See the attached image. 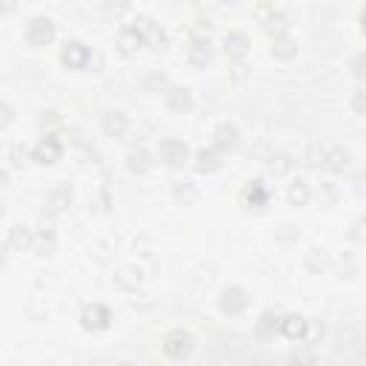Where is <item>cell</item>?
Here are the masks:
<instances>
[{"instance_id":"cell-1","label":"cell","mask_w":366,"mask_h":366,"mask_svg":"<svg viewBox=\"0 0 366 366\" xmlns=\"http://www.w3.org/2000/svg\"><path fill=\"white\" fill-rule=\"evenodd\" d=\"M194 349V338L186 329H172L163 340V355L169 360H186Z\"/></svg>"},{"instance_id":"cell-2","label":"cell","mask_w":366,"mask_h":366,"mask_svg":"<svg viewBox=\"0 0 366 366\" xmlns=\"http://www.w3.org/2000/svg\"><path fill=\"white\" fill-rule=\"evenodd\" d=\"M255 17H258V23H260V26L269 32L272 38H275V35H283V32L289 29V17H286L278 6H272V3H260V6L255 9Z\"/></svg>"},{"instance_id":"cell-3","label":"cell","mask_w":366,"mask_h":366,"mask_svg":"<svg viewBox=\"0 0 366 366\" xmlns=\"http://www.w3.org/2000/svg\"><path fill=\"white\" fill-rule=\"evenodd\" d=\"M26 40L32 46H49L55 40V20L46 17V15H38L26 23Z\"/></svg>"},{"instance_id":"cell-4","label":"cell","mask_w":366,"mask_h":366,"mask_svg":"<svg viewBox=\"0 0 366 366\" xmlns=\"http://www.w3.org/2000/svg\"><path fill=\"white\" fill-rule=\"evenodd\" d=\"M60 60L69 69H86V66H92V49L83 40H66L60 49Z\"/></svg>"},{"instance_id":"cell-5","label":"cell","mask_w":366,"mask_h":366,"mask_svg":"<svg viewBox=\"0 0 366 366\" xmlns=\"http://www.w3.org/2000/svg\"><path fill=\"white\" fill-rule=\"evenodd\" d=\"M158 158L166 163V166H172V169H181L186 160H189V146L178 138H166L160 140L158 146Z\"/></svg>"},{"instance_id":"cell-6","label":"cell","mask_w":366,"mask_h":366,"mask_svg":"<svg viewBox=\"0 0 366 366\" xmlns=\"http://www.w3.org/2000/svg\"><path fill=\"white\" fill-rule=\"evenodd\" d=\"M217 303H221V312L224 315H243L249 306V292L247 289H240V286H229L221 292V298H217Z\"/></svg>"},{"instance_id":"cell-7","label":"cell","mask_w":366,"mask_h":366,"mask_svg":"<svg viewBox=\"0 0 366 366\" xmlns=\"http://www.w3.org/2000/svg\"><path fill=\"white\" fill-rule=\"evenodd\" d=\"M63 155V143L58 135H46L32 146V160L38 163H58Z\"/></svg>"},{"instance_id":"cell-8","label":"cell","mask_w":366,"mask_h":366,"mask_svg":"<svg viewBox=\"0 0 366 366\" xmlns=\"http://www.w3.org/2000/svg\"><path fill=\"white\" fill-rule=\"evenodd\" d=\"M186 58H189L192 66H198V69L209 66L212 63V40H209V35L192 38L189 46H186Z\"/></svg>"},{"instance_id":"cell-9","label":"cell","mask_w":366,"mask_h":366,"mask_svg":"<svg viewBox=\"0 0 366 366\" xmlns=\"http://www.w3.org/2000/svg\"><path fill=\"white\" fill-rule=\"evenodd\" d=\"M135 26L140 29V35H143V43L149 46V49H163L166 46V32H163V26L160 23H155L152 17H138L135 20Z\"/></svg>"},{"instance_id":"cell-10","label":"cell","mask_w":366,"mask_h":366,"mask_svg":"<svg viewBox=\"0 0 366 366\" xmlns=\"http://www.w3.org/2000/svg\"><path fill=\"white\" fill-rule=\"evenodd\" d=\"M249 38H247V32H226L224 35V52H226V58L229 60H235V63H240L243 58L249 55Z\"/></svg>"},{"instance_id":"cell-11","label":"cell","mask_w":366,"mask_h":366,"mask_svg":"<svg viewBox=\"0 0 366 366\" xmlns=\"http://www.w3.org/2000/svg\"><path fill=\"white\" fill-rule=\"evenodd\" d=\"M166 106H169V112H175V115H186L194 106V97H192V92L186 86H169L166 89Z\"/></svg>"},{"instance_id":"cell-12","label":"cell","mask_w":366,"mask_h":366,"mask_svg":"<svg viewBox=\"0 0 366 366\" xmlns=\"http://www.w3.org/2000/svg\"><path fill=\"white\" fill-rule=\"evenodd\" d=\"M81 321H83L86 329L97 332V329H106V326L112 324V312H109L103 303H89V306L83 309V315H81Z\"/></svg>"},{"instance_id":"cell-13","label":"cell","mask_w":366,"mask_h":366,"mask_svg":"<svg viewBox=\"0 0 366 366\" xmlns=\"http://www.w3.org/2000/svg\"><path fill=\"white\" fill-rule=\"evenodd\" d=\"M126 166L135 175H146L152 169V152L146 149V146H132V149L126 152Z\"/></svg>"},{"instance_id":"cell-14","label":"cell","mask_w":366,"mask_h":366,"mask_svg":"<svg viewBox=\"0 0 366 366\" xmlns=\"http://www.w3.org/2000/svg\"><path fill=\"white\" fill-rule=\"evenodd\" d=\"M140 46H143V35L138 26H124L117 32V52L120 55H135Z\"/></svg>"},{"instance_id":"cell-15","label":"cell","mask_w":366,"mask_h":366,"mask_svg":"<svg viewBox=\"0 0 366 366\" xmlns=\"http://www.w3.org/2000/svg\"><path fill=\"white\" fill-rule=\"evenodd\" d=\"M306 326H309V321L303 318V315H283L281 318V335L289 338V340H303Z\"/></svg>"},{"instance_id":"cell-16","label":"cell","mask_w":366,"mask_h":366,"mask_svg":"<svg viewBox=\"0 0 366 366\" xmlns=\"http://www.w3.org/2000/svg\"><path fill=\"white\" fill-rule=\"evenodd\" d=\"M215 146L221 152H232V149H238V143H240V132H238V126L235 124H221L215 129Z\"/></svg>"},{"instance_id":"cell-17","label":"cell","mask_w":366,"mask_h":366,"mask_svg":"<svg viewBox=\"0 0 366 366\" xmlns=\"http://www.w3.org/2000/svg\"><path fill=\"white\" fill-rule=\"evenodd\" d=\"M103 132H106L109 138H124V135L129 132V117L120 112V109H109V112L103 115Z\"/></svg>"},{"instance_id":"cell-18","label":"cell","mask_w":366,"mask_h":366,"mask_svg":"<svg viewBox=\"0 0 366 366\" xmlns=\"http://www.w3.org/2000/svg\"><path fill=\"white\" fill-rule=\"evenodd\" d=\"M221 149L217 146H203V149H198V155H194V166H198V172H217L221 169Z\"/></svg>"},{"instance_id":"cell-19","label":"cell","mask_w":366,"mask_h":366,"mask_svg":"<svg viewBox=\"0 0 366 366\" xmlns=\"http://www.w3.org/2000/svg\"><path fill=\"white\" fill-rule=\"evenodd\" d=\"M272 55H275L278 60H292V58L298 55V40L292 38L289 32L275 35V38H272Z\"/></svg>"},{"instance_id":"cell-20","label":"cell","mask_w":366,"mask_h":366,"mask_svg":"<svg viewBox=\"0 0 366 366\" xmlns=\"http://www.w3.org/2000/svg\"><path fill=\"white\" fill-rule=\"evenodd\" d=\"M143 281V272L138 269V266H120V269L115 272V286L124 289V292H135Z\"/></svg>"},{"instance_id":"cell-21","label":"cell","mask_w":366,"mask_h":366,"mask_svg":"<svg viewBox=\"0 0 366 366\" xmlns=\"http://www.w3.org/2000/svg\"><path fill=\"white\" fill-rule=\"evenodd\" d=\"M32 240H35V229H29L26 224H15L9 229V249H32Z\"/></svg>"},{"instance_id":"cell-22","label":"cell","mask_w":366,"mask_h":366,"mask_svg":"<svg viewBox=\"0 0 366 366\" xmlns=\"http://www.w3.org/2000/svg\"><path fill=\"white\" fill-rule=\"evenodd\" d=\"M347 166H349V152L344 149V146H326L324 169H329V172H344Z\"/></svg>"},{"instance_id":"cell-23","label":"cell","mask_w":366,"mask_h":366,"mask_svg":"<svg viewBox=\"0 0 366 366\" xmlns=\"http://www.w3.org/2000/svg\"><path fill=\"white\" fill-rule=\"evenodd\" d=\"M332 266V255H329V249H324V247H312L309 252H306V269L309 272H315V275H321V272H326Z\"/></svg>"},{"instance_id":"cell-24","label":"cell","mask_w":366,"mask_h":366,"mask_svg":"<svg viewBox=\"0 0 366 366\" xmlns=\"http://www.w3.org/2000/svg\"><path fill=\"white\" fill-rule=\"evenodd\" d=\"M269 194L272 192L263 181H252V183H247V189H243V201L249 206H266L269 203Z\"/></svg>"},{"instance_id":"cell-25","label":"cell","mask_w":366,"mask_h":366,"mask_svg":"<svg viewBox=\"0 0 366 366\" xmlns=\"http://www.w3.org/2000/svg\"><path fill=\"white\" fill-rule=\"evenodd\" d=\"M275 335H281V318L275 312H263L260 321H258V340H272Z\"/></svg>"},{"instance_id":"cell-26","label":"cell","mask_w":366,"mask_h":366,"mask_svg":"<svg viewBox=\"0 0 366 366\" xmlns=\"http://www.w3.org/2000/svg\"><path fill=\"white\" fill-rule=\"evenodd\" d=\"M55 243H58V238H55V232L49 229V226H40V229H35L32 249H35L38 255H52V252H55Z\"/></svg>"},{"instance_id":"cell-27","label":"cell","mask_w":366,"mask_h":366,"mask_svg":"<svg viewBox=\"0 0 366 366\" xmlns=\"http://www.w3.org/2000/svg\"><path fill=\"white\" fill-rule=\"evenodd\" d=\"M286 194H289V203H292V206H306L309 198H312V189H309L306 181H292Z\"/></svg>"},{"instance_id":"cell-28","label":"cell","mask_w":366,"mask_h":366,"mask_svg":"<svg viewBox=\"0 0 366 366\" xmlns=\"http://www.w3.org/2000/svg\"><path fill=\"white\" fill-rule=\"evenodd\" d=\"M49 206H52L55 212H63L66 206H72V186L69 183H58L52 189V194H49Z\"/></svg>"},{"instance_id":"cell-29","label":"cell","mask_w":366,"mask_h":366,"mask_svg":"<svg viewBox=\"0 0 366 366\" xmlns=\"http://www.w3.org/2000/svg\"><path fill=\"white\" fill-rule=\"evenodd\" d=\"M175 198L178 201H183V203H194L201 198V189H198V183L194 181H175Z\"/></svg>"},{"instance_id":"cell-30","label":"cell","mask_w":366,"mask_h":366,"mask_svg":"<svg viewBox=\"0 0 366 366\" xmlns=\"http://www.w3.org/2000/svg\"><path fill=\"white\" fill-rule=\"evenodd\" d=\"M269 166H272V172H278V175H289L292 169H295V160H292V155H272L269 158Z\"/></svg>"},{"instance_id":"cell-31","label":"cell","mask_w":366,"mask_h":366,"mask_svg":"<svg viewBox=\"0 0 366 366\" xmlns=\"http://www.w3.org/2000/svg\"><path fill=\"white\" fill-rule=\"evenodd\" d=\"M324 152H326L324 143H309L306 146V155H303L306 158V166H318L321 169L324 166Z\"/></svg>"},{"instance_id":"cell-32","label":"cell","mask_w":366,"mask_h":366,"mask_svg":"<svg viewBox=\"0 0 366 366\" xmlns=\"http://www.w3.org/2000/svg\"><path fill=\"white\" fill-rule=\"evenodd\" d=\"M143 86H146V92H163V89H169V78L163 75V72H149Z\"/></svg>"},{"instance_id":"cell-33","label":"cell","mask_w":366,"mask_h":366,"mask_svg":"<svg viewBox=\"0 0 366 366\" xmlns=\"http://www.w3.org/2000/svg\"><path fill=\"white\" fill-rule=\"evenodd\" d=\"M349 109L355 115H366V89H355L349 97Z\"/></svg>"},{"instance_id":"cell-34","label":"cell","mask_w":366,"mask_h":366,"mask_svg":"<svg viewBox=\"0 0 366 366\" xmlns=\"http://www.w3.org/2000/svg\"><path fill=\"white\" fill-rule=\"evenodd\" d=\"M132 6V0H106V12L115 15V17H124Z\"/></svg>"},{"instance_id":"cell-35","label":"cell","mask_w":366,"mask_h":366,"mask_svg":"<svg viewBox=\"0 0 366 366\" xmlns=\"http://www.w3.org/2000/svg\"><path fill=\"white\" fill-rule=\"evenodd\" d=\"M349 238L355 243H366V217H358V221L349 226Z\"/></svg>"},{"instance_id":"cell-36","label":"cell","mask_w":366,"mask_h":366,"mask_svg":"<svg viewBox=\"0 0 366 366\" xmlns=\"http://www.w3.org/2000/svg\"><path fill=\"white\" fill-rule=\"evenodd\" d=\"M324 338V326L318 324V321H309V326H306V344H318V340Z\"/></svg>"},{"instance_id":"cell-37","label":"cell","mask_w":366,"mask_h":366,"mask_svg":"<svg viewBox=\"0 0 366 366\" xmlns=\"http://www.w3.org/2000/svg\"><path fill=\"white\" fill-rule=\"evenodd\" d=\"M352 72H355V78L366 81V52H358V55L352 58Z\"/></svg>"},{"instance_id":"cell-38","label":"cell","mask_w":366,"mask_h":366,"mask_svg":"<svg viewBox=\"0 0 366 366\" xmlns=\"http://www.w3.org/2000/svg\"><path fill=\"white\" fill-rule=\"evenodd\" d=\"M23 158H26V146H23V143H15L12 149H9V160H12L15 166H20V163H23Z\"/></svg>"},{"instance_id":"cell-39","label":"cell","mask_w":366,"mask_h":366,"mask_svg":"<svg viewBox=\"0 0 366 366\" xmlns=\"http://www.w3.org/2000/svg\"><path fill=\"white\" fill-rule=\"evenodd\" d=\"M0 115H3V126H9L12 120H15V109H12V103H9V101L0 103Z\"/></svg>"},{"instance_id":"cell-40","label":"cell","mask_w":366,"mask_h":366,"mask_svg":"<svg viewBox=\"0 0 366 366\" xmlns=\"http://www.w3.org/2000/svg\"><path fill=\"white\" fill-rule=\"evenodd\" d=\"M318 198H321V203L329 206V203L335 201V189H332V186H321V189H318Z\"/></svg>"},{"instance_id":"cell-41","label":"cell","mask_w":366,"mask_h":366,"mask_svg":"<svg viewBox=\"0 0 366 366\" xmlns=\"http://www.w3.org/2000/svg\"><path fill=\"white\" fill-rule=\"evenodd\" d=\"M292 360H295V363H312V360H315V355L301 352V355H292Z\"/></svg>"},{"instance_id":"cell-42","label":"cell","mask_w":366,"mask_h":366,"mask_svg":"<svg viewBox=\"0 0 366 366\" xmlns=\"http://www.w3.org/2000/svg\"><path fill=\"white\" fill-rule=\"evenodd\" d=\"M358 189H360V192H366V172H360V175H358Z\"/></svg>"},{"instance_id":"cell-43","label":"cell","mask_w":366,"mask_h":366,"mask_svg":"<svg viewBox=\"0 0 366 366\" xmlns=\"http://www.w3.org/2000/svg\"><path fill=\"white\" fill-rule=\"evenodd\" d=\"M3 12H6V15L15 12V0H3Z\"/></svg>"},{"instance_id":"cell-44","label":"cell","mask_w":366,"mask_h":366,"mask_svg":"<svg viewBox=\"0 0 366 366\" xmlns=\"http://www.w3.org/2000/svg\"><path fill=\"white\" fill-rule=\"evenodd\" d=\"M360 29H363V32H366V9H363V12H360Z\"/></svg>"},{"instance_id":"cell-45","label":"cell","mask_w":366,"mask_h":366,"mask_svg":"<svg viewBox=\"0 0 366 366\" xmlns=\"http://www.w3.org/2000/svg\"><path fill=\"white\" fill-rule=\"evenodd\" d=\"M217 3H224V6H229V3H238V0H217Z\"/></svg>"},{"instance_id":"cell-46","label":"cell","mask_w":366,"mask_h":366,"mask_svg":"<svg viewBox=\"0 0 366 366\" xmlns=\"http://www.w3.org/2000/svg\"><path fill=\"white\" fill-rule=\"evenodd\" d=\"M363 344H366V340H363ZM360 358H366V347H360V352H358Z\"/></svg>"}]
</instances>
